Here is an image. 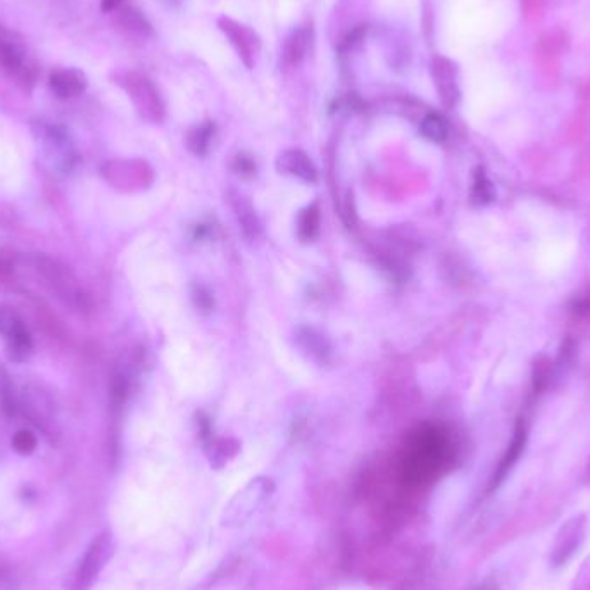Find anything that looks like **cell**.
<instances>
[{"mask_svg":"<svg viewBox=\"0 0 590 590\" xmlns=\"http://www.w3.org/2000/svg\"><path fill=\"white\" fill-rule=\"evenodd\" d=\"M195 299H197V304H199V307H203V309H211V306H212V297L209 295V292H206L203 287H197V292H195Z\"/></svg>","mask_w":590,"mask_h":590,"instance_id":"f546056e","label":"cell"},{"mask_svg":"<svg viewBox=\"0 0 590 590\" xmlns=\"http://www.w3.org/2000/svg\"><path fill=\"white\" fill-rule=\"evenodd\" d=\"M0 401H2V410L7 416H14L16 413V403L12 397V390L11 385L7 382H2L0 385Z\"/></svg>","mask_w":590,"mask_h":590,"instance_id":"484cf974","label":"cell"},{"mask_svg":"<svg viewBox=\"0 0 590 590\" xmlns=\"http://www.w3.org/2000/svg\"><path fill=\"white\" fill-rule=\"evenodd\" d=\"M318 230H320L318 207H307L299 218V236L304 242H307V240H313L315 236L318 235Z\"/></svg>","mask_w":590,"mask_h":590,"instance_id":"44dd1931","label":"cell"},{"mask_svg":"<svg viewBox=\"0 0 590 590\" xmlns=\"http://www.w3.org/2000/svg\"><path fill=\"white\" fill-rule=\"evenodd\" d=\"M214 135V124L212 123H204L195 126L190 133H188V148L197 154V155H204L211 144V139Z\"/></svg>","mask_w":590,"mask_h":590,"instance_id":"ffe728a7","label":"cell"},{"mask_svg":"<svg viewBox=\"0 0 590 590\" xmlns=\"http://www.w3.org/2000/svg\"><path fill=\"white\" fill-rule=\"evenodd\" d=\"M313 44V30L307 27H300L292 31L283 45V64L289 68L299 66L311 51Z\"/></svg>","mask_w":590,"mask_h":590,"instance_id":"7c38bea8","label":"cell"},{"mask_svg":"<svg viewBox=\"0 0 590 590\" xmlns=\"http://www.w3.org/2000/svg\"><path fill=\"white\" fill-rule=\"evenodd\" d=\"M419 132L427 140L435 142V144H443L449 137V124L441 115L428 113L419 123Z\"/></svg>","mask_w":590,"mask_h":590,"instance_id":"2e32d148","label":"cell"},{"mask_svg":"<svg viewBox=\"0 0 590 590\" xmlns=\"http://www.w3.org/2000/svg\"><path fill=\"white\" fill-rule=\"evenodd\" d=\"M0 71L7 76L25 75V60L21 51L5 38H0Z\"/></svg>","mask_w":590,"mask_h":590,"instance_id":"4fadbf2b","label":"cell"},{"mask_svg":"<svg viewBox=\"0 0 590 590\" xmlns=\"http://www.w3.org/2000/svg\"><path fill=\"white\" fill-rule=\"evenodd\" d=\"M496 199V188L487 177L483 168H476L473 173L472 203L474 206H487Z\"/></svg>","mask_w":590,"mask_h":590,"instance_id":"9a60e30c","label":"cell"},{"mask_svg":"<svg viewBox=\"0 0 590 590\" xmlns=\"http://www.w3.org/2000/svg\"><path fill=\"white\" fill-rule=\"evenodd\" d=\"M121 23H123L124 30L128 31L132 36H137V38H142V40H146L152 33L148 18L139 9H135L132 5L123 11Z\"/></svg>","mask_w":590,"mask_h":590,"instance_id":"e0dca14e","label":"cell"},{"mask_svg":"<svg viewBox=\"0 0 590 590\" xmlns=\"http://www.w3.org/2000/svg\"><path fill=\"white\" fill-rule=\"evenodd\" d=\"M522 11L529 21H538L542 18L544 0H522Z\"/></svg>","mask_w":590,"mask_h":590,"instance_id":"d4e9b609","label":"cell"},{"mask_svg":"<svg viewBox=\"0 0 590 590\" xmlns=\"http://www.w3.org/2000/svg\"><path fill=\"white\" fill-rule=\"evenodd\" d=\"M573 590H590V556L575 577Z\"/></svg>","mask_w":590,"mask_h":590,"instance_id":"83f0119b","label":"cell"},{"mask_svg":"<svg viewBox=\"0 0 590 590\" xmlns=\"http://www.w3.org/2000/svg\"><path fill=\"white\" fill-rule=\"evenodd\" d=\"M587 516L584 513L571 516L561 525L560 530L554 537L549 553V564L553 570L564 568L570 561L575 558L578 549L584 546L587 537Z\"/></svg>","mask_w":590,"mask_h":590,"instance_id":"3957f363","label":"cell"},{"mask_svg":"<svg viewBox=\"0 0 590 590\" xmlns=\"http://www.w3.org/2000/svg\"><path fill=\"white\" fill-rule=\"evenodd\" d=\"M584 482L587 483L590 487V461L587 463V468H586V473H584Z\"/></svg>","mask_w":590,"mask_h":590,"instance_id":"d6a6232c","label":"cell"},{"mask_svg":"<svg viewBox=\"0 0 590 590\" xmlns=\"http://www.w3.org/2000/svg\"><path fill=\"white\" fill-rule=\"evenodd\" d=\"M27 326L23 325V320L12 309L0 306V335L11 339L12 335L20 333Z\"/></svg>","mask_w":590,"mask_h":590,"instance_id":"7402d4cb","label":"cell"},{"mask_svg":"<svg viewBox=\"0 0 590 590\" xmlns=\"http://www.w3.org/2000/svg\"><path fill=\"white\" fill-rule=\"evenodd\" d=\"M49 84L60 99H73L87 89V76L78 69H60L51 75Z\"/></svg>","mask_w":590,"mask_h":590,"instance_id":"9c48e42d","label":"cell"},{"mask_svg":"<svg viewBox=\"0 0 590 590\" xmlns=\"http://www.w3.org/2000/svg\"><path fill=\"white\" fill-rule=\"evenodd\" d=\"M121 4H123V0H102L100 7H102L104 12H111V11H115V9H118Z\"/></svg>","mask_w":590,"mask_h":590,"instance_id":"4dcf8cb0","label":"cell"},{"mask_svg":"<svg viewBox=\"0 0 590 590\" xmlns=\"http://www.w3.org/2000/svg\"><path fill=\"white\" fill-rule=\"evenodd\" d=\"M45 148L49 157L56 159V166L62 171L71 170L75 163V150L69 142V137L60 128H49L45 135Z\"/></svg>","mask_w":590,"mask_h":590,"instance_id":"8fae6325","label":"cell"},{"mask_svg":"<svg viewBox=\"0 0 590 590\" xmlns=\"http://www.w3.org/2000/svg\"><path fill=\"white\" fill-rule=\"evenodd\" d=\"M551 379V361L546 357H538L533 366V390L535 394H540Z\"/></svg>","mask_w":590,"mask_h":590,"instance_id":"603a6c76","label":"cell"},{"mask_svg":"<svg viewBox=\"0 0 590 590\" xmlns=\"http://www.w3.org/2000/svg\"><path fill=\"white\" fill-rule=\"evenodd\" d=\"M123 87L130 93V97L133 99L135 106L140 111L148 113V116H152V118H159L163 115L164 108H163L159 92L148 76L135 73V71H128L123 76Z\"/></svg>","mask_w":590,"mask_h":590,"instance_id":"52a82bcc","label":"cell"},{"mask_svg":"<svg viewBox=\"0 0 590 590\" xmlns=\"http://www.w3.org/2000/svg\"><path fill=\"white\" fill-rule=\"evenodd\" d=\"M571 311H573L577 316H580V318L590 316V294L577 299V300L571 304Z\"/></svg>","mask_w":590,"mask_h":590,"instance_id":"f1b7e54d","label":"cell"},{"mask_svg":"<svg viewBox=\"0 0 590 590\" xmlns=\"http://www.w3.org/2000/svg\"><path fill=\"white\" fill-rule=\"evenodd\" d=\"M564 49H566V35L562 31H549L544 36H540L537 45V54L538 58L558 60Z\"/></svg>","mask_w":590,"mask_h":590,"instance_id":"ac0fdd59","label":"cell"},{"mask_svg":"<svg viewBox=\"0 0 590 590\" xmlns=\"http://www.w3.org/2000/svg\"><path fill=\"white\" fill-rule=\"evenodd\" d=\"M430 71H432V78H434L435 89H437V93H439L443 106H447V108L456 106L458 100H459L458 66L447 58L437 56L432 60Z\"/></svg>","mask_w":590,"mask_h":590,"instance_id":"ba28073f","label":"cell"},{"mask_svg":"<svg viewBox=\"0 0 590 590\" xmlns=\"http://www.w3.org/2000/svg\"><path fill=\"white\" fill-rule=\"evenodd\" d=\"M474 590H499V584H498V580H487Z\"/></svg>","mask_w":590,"mask_h":590,"instance_id":"1f68e13d","label":"cell"},{"mask_svg":"<svg viewBox=\"0 0 590 590\" xmlns=\"http://www.w3.org/2000/svg\"><path fill=\"white\" fill-rule=\"evenodd\" d=\"M271 492V483L269 480H252L240 494H236L232 502L227 506L223 513V525L225 527H236L245 523L256 511L258 507L269 498Z\"/></svg>","mask_w":590,"mask_h":590,"instance_id":"277c9868","label":"cell"},{"mask_svg":"<svg viewBox=\"0 0 590 590\" xmlns=\"http://www.w3.org/2000/svg\"><path fill=\"white\" fill-rule=\"evenodd\" d=\"M366 35V25H359V27H355V30L349 31L347 35H346V38L342 40V44H340V51L342 52H346V51H351L355 45H357L361 40H363V36Z\"/></svg>","mask_w":590,"mask_h":590,"instance_id":"4316f807","label":"cell"},{"mask_svg":"<svg viewBox=\"0 0 590 590\" xmlns=\"http://www.w3.org/2000/svg\"><path fill=\"white\" fill-rule=\"evenodd\" d=\"M218 27L223 31V35L228 38L232 47L235 49L236 56L251 69L254 68L256 58L261 51V38L256 31L249 28L247 25H242L232 18L221 16L218 20Z\"/></svg>","mask_w":590,"mask_h":590,"instance_id":"5b68a950","label":"cell"},{"mask_svg":"<svg viewBox=\"0 0 590 590\" xmlns=\"http://www.w3.org/2000/svg\"><path fill=\"white\" fill-rule=\"evenodd\" d=\"M449 459V447L441 435L430 432L418 437L404 461V480L414 487L430 483L442 472Z\"/></svg>","mask_w":590,"mask_h":590,"instance_id":"6da1fadb","label":"cell"},{"mask_svg":"<svg viewBox=\"0 0 590 590\" xmlns=\"http://www.w3.org/2000/svg\"><path fill=\"white\" fill-rule=\"evenodd\" d=\"M12 447L16 452L28 456L35 447H36V437L31 434L30 430H20L14 437H12Z\"/></svg>","mask_w":590,"mask_h":590,"instance_id":"cb8c5ba5","label":"cell"},{"mask_svg":"<svg viewBox=\"0 0 590 590\" xmlns=\"http://www.w3.org/2000/svg\"><path fill=\"white\" fill-rule=\"evenodd\" d=\"M527 442H529V430H527V423L523 418H518L514 430H513V437L507 443V449L502 454L501 461L498 463L496 470L492 473L490 480H489V492H496L502 483L506 482V478L509 476V473L513 472V468L518 465V461L522 459L525 449H527Z\"/></svg>","mask_w":590,"mask_h":590,"instance_id":"8992f818","label":"cell"},{"mask_svg":"<svg viewBox=\"0 0 590 590\" xmlns=\"http://www.w3.org/2000/svg\"><path fill=\"white\" fill-rule=\"evenodd\" d=\"M278 168H280V171H283L287 175L300 178L309 183L316 181V177H318L313 161L302 150H285L283 154H280Z\"/></svg>","mask_w":590,"mask_h":590,"instance_id":"30bf717a","label":"cell"},{"mask_svg":"<svg viewBox=\"0 0 590 590\" xmlns=\"http://www.w3.org/2000/svg\"><path fill=\"white\" fill-rule=\"evenodd\" d=\"M31 351H33V344H31L30 333L27 328L21 330L20 333L12 335L11 339H7L9 359H12L16 363H23L30 357Z\"/></svg>","mask_w":590,"mask_h":590,"instance_id":"d6986e66","label":"cell"},{"mask_svg":"<svg viewBox=\"0 0 590 590\" xmlns=\"http://www.w3.org/2000/svg\"><path fill=\"white\" fill-rule=\"evenodd\" d=\"M297 340H299V346H300L302 351H307L311 355V357H315V359H318L322 363H325L328 355L331 353V347H330V344H328L325 337L320 335V333H316L311 328L300 330L297 333Z\"/></svg>","mask_w":590,"mask_h":590,"instance_id":"5bb4252c","label":"cell"},{"mask_svg":"<svg viewBox=\"0 0 590 590\" xmlns=\"http://www.w3.org/2000/svg\"><path fill=\"white\" fill-rule=\"evenodd\" d=\"M115 549H116V546H115L113 533L109 530L99 533L92 540L89 549L85 551L84 558L80 561V564H78V568L73 575L71 590L92 589V586L99 578L100 571L106 568V564L113 558Z\"/></svg>","mask_w":590,"mask_h":590,"instance_id":"7a4b0ae2","label":"cell"}]
</instances>
